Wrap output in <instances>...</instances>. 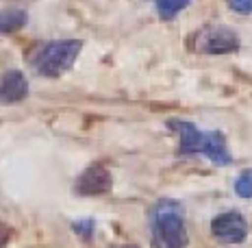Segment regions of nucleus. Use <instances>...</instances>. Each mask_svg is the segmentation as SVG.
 Masks as SVG:
<instances>
[{"label": "nucleus", "instance_id": "14", "mask_svg": "<svg viewBox=\"0 0 252 248\" xmlns=\"http://www.w3.org/2000/svg\"><path fill=\"white\" fill-rule=\"evenodd\" d=\"M118 248H137V246H118Z\"/></svg>", "mask_w": 252, "mask_h": 248}, {"label": "nucleus", "instance_id": "13", "mask_svg": "<svg viewBox=\"0 0 252 248\" xmlns=\"http://www.w3.org/2000/svg\"><path fill=\"white\" fill-rule=\"evenodd\" d=\"M11 235H13V231L9 229L7 224H2L0 222V248H4L9 244V240H11Z\"/></svg>", "mask_w": 252, "mask_h": 248}, {"label": "nucleus", "instance_id": "11", "mask_svg": "<svg viewBox=\"0 0 252 248\" xmlns=\"http://www.w3.org/2000/svg\"><path fill=\"white\" fill-rule=\"evenodd\" d=\"M72 229L76 231L78 235L83 237V240H89L92 237V233H94V220H78V222H74L72 224Z\"/></svg>", "mask_w": 252, "mask_h": 248}, {"label": "nucleus", "instance_id": "3", "mask_svg": "<svg viewBox=\"0 0 252 248\" xmlns=\"http://www.w3.org/2000/svg\"><path fill=\"white\" fill-rule=\"evenodd\" d=\"M83 41L78 39H57V41H48V44L39 46L35 50L31 66L33 70L41 76H61L74 66L76 57L81 55Z\"/></svg>", "mask_w": 252, "mask_h": 248}, {"label": "nucleus", "instance_id": "6", "mask_svg": "<svg viewBox=\"0 0 252 248\" xmlns=\"http://www.w3.org/2000/svg\"><path fill=\"white\" fill-rule=\"evenodd\" d=\"M113 185L111 172L102 166V163H92L89 168H85V172L76 178V194L81 196H100L107 194Z\"/></svg>", "mask_w": 252, "mask_h": 248}, {"label": "nucleus", "instance_id": "5", "mask_svg": "<svg viewBox=\"0 0 252 248\" xmlns=\"http://www.w3.org/2000/svg\"><path fill=\"white\" fill-rule=\"evenodd\" d=\"M211 233L224 244H241L248 235V222L237 211H226L213 218Z\"/></svg>", "mask_w": 252, "mask_h": 248}, {"label": "nucleus", "instance_id": "7", "mask_svg": "<svg viewBox=\"0 0 252 248\" xmlns=\"http://www.w3.org/2000/svg\"><path fill=\"white\" fill-rule=\"evenodd\" d=\"M29 94V83L20 70H9L0 78V103L15 105L26 98Z\"/></svg>", "mask_w": 252, "mask_h": 248}, {"label": "nucleus", "instance_id": "8", "mask_svg": "<svg viewBox=\"0 0 252 248\" xmlns=\"http://www.w3.org/2000/svg\"><path fill=\"white\" fill-rule=\"evenodd\" d=\"M26 24V11L22 9H7L0 11V33H13Z\"/></svg>", "mask_w": 252, "mask_h": 248}, {"label": "nucleus", "instance_id": "9", "mask_svg": "<svg viewBox=\"0 0 252 248\" xmlns=\"http://www.w3.org/2000/svg\"><path fill=\"white\" fill-rule=\"evenodd\" d=\"M155 2H157V11H159L161 18L170 20L176 13H181L191 0H155Z\"/></svg>", "mask_w": 252, "mask_h": 248}, {"label": "nucleus", "instance_id": "4", "mask_svg": "<svg viewBox=\"0 0 252 248\" xmlns=\"http://www.w3.org/2000/svg\"><path fill=\"white\" fill-rule=\"evenodd\" d=\"M191 48L202 55H228L239 50V35L228 26H202L191 37Z\"/></svg>", "mask_w": 252, "mask_h": 248}, {"label": "nucleus", "instance_id": "1", "mask_svg": "<svg viewBox=\"0 0 252 248\" xmlns=\"http://www.w3.org/2000/svg\"><path fill=\"white\" fill-rule=\"evenodd\" d=\"M170 129H174L181 140L178 144L181 155H204L209 161L218 163V166H226L233 161L226 140L220 131H200L196 124L183 122V120H172Z\"/></svg>", "mask_w": 252, "mask_h": 248}, {"label": "nucleus", "instance_id": "12", "mask_svg": "<svg viewBox=\"0 0 252 248\" xmlns=\"http://www.w3.org/2000/svg\"><path fill=\"white\" fill-rule=\"evenodd\" d=\"M228 7L233 9V11H237L241 15H248L252 13V0H226Z\"/></svg>", "mask_w": 252, "mask_h": 248}, {"label": "nucleus", "instance_id": "2", "mask_svg": "<svg viewBox=\"0 0 252 248\" xmlns=\"http://www.w3.org/2000/svg\"><path fill=\"white\" fill-rule=\"evenodd\" d=\"M150 229L155 248H185L189 242L185 209L178 200H159L152 207Z\"/></svg>", "mask_w": 252, "mask_h": 248}, {"label": "nucleus", "instance_id": "10", "mask_svg": "<svg viewBox=\"0 0 252 248\" xmlns=\"http://www.w3.org/2000/svg\"><path fill=\"white\" fill-rule=\"evenodd\" d=\"M235 192H237L241 198H252V170H246L237 177V181H235Z\"/></svg>", "mask_w": 252, "mask_h": 248}]
</instances>
